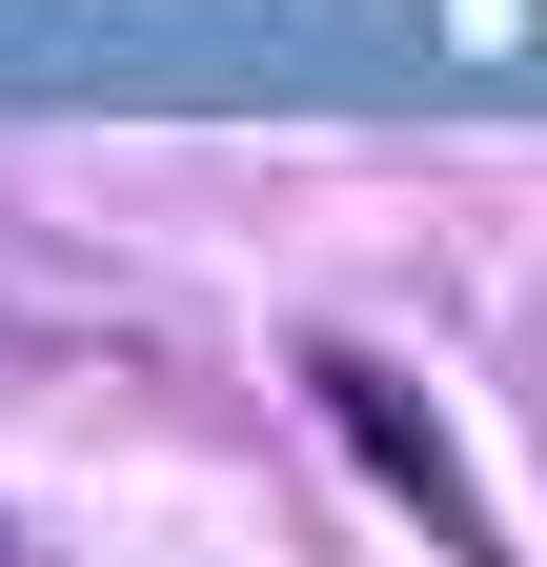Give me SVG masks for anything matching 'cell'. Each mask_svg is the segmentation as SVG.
<instances>
[{
	"label": "cell",
	"instance_id": "obj_1",
	"mask_svg": "<svg viewBox=\"0 0 547 567\" xmlns=\"http://www.w3.org/2000/svg\"><path fill=\"white\" fill-rule=\"evenodd\" d=\"M305 405L345 425V446H365V466H385V486H405V507H426V527H446L466 567H507V547H487V486H466V446L426 425V385H405L385 344H305Z\"/></svg>",
	"mask_w": 547,
	"mask_h": 567
}]
</instances>
